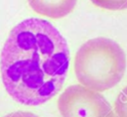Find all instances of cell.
I'll return each instance as SVG.
<instances>
[{"mask_svg":"<svg viewBox=\"0 0 127 117\" xmlns=\"http://www.w3.org/2000/svg\"><path fill=\"white\" fill-rule=\"evenodd\" d=\"M63 117H116L110 103L97 91L83 85H70L58 100Z\"/></svg>","mask_w":127,"mask_h":117,"instance_id":"3957f363","label":"cell"},{"mask_svg":"<svg viewBox=\"0 0 127 117\" xmlns=\"http://www.w3.org/2000/svg\"><path fill=\"white\" fill-rule=\"evenodd\" d=\"M126 69V57L121 47L108 38H94L78 49L74 73L86 88L102 92L120 82Z\"/></svg>","mask_w":127,"mask_h":117,"instance_id":"7a4b0ae2","label":"cell"},{"mask_svg":"<svg viewBox=\"0 0 127 117\" xmlns=\"http://www.w3.org/2000/svg\"><path fill=\"white\" fill-rule=\"evenodd\" d=\"M115 116L127 117V86L123 88L115 101Z\"/></svg>","mask_w":127,"mask_h":117,"instance_id":"8992f818","label":"cell"},{"mask_svg":"<svg viewBox=\"0 0 127 117\" xmlns=\"http://www.w3.org/2000/svg\"><path fill=\"white\" fill-rule=\"evenodd\" d=\"M69 66L65 39L49 21L29 18L10 32L0 57L4 87L17 102L36 106L62 89Z\"/></svg>","mask_w":127,"mask_h":117,"instance_id":"6da1fadb","label":"cell"},{"mask_svg":"<svg viewBox=\"0 0 127 117\" xmlns=\"http://www.w3.org/2000/svg\"><path fill=\"white\" fill-rule=\"evenodd\" d=\"M95 6L107 10L127 9V0H90Z\"/></svg>","mask_w":127,"mask_h":117,"instance_id":"5b68a950","label":"cell"},{"mask_svg":"<svg viewBox=\"0 0 127 117\" xmlns=\"http://www.w3.org/2000/svg\"><path fill=\"white\" fill-rule=\"evenodd\" d=\"M4 117H38L37 115L31 113V112H25V111H17L10 114L5 115Z\"/></svg>","mask_w":127,"mask_h":117,"instance_id":"52a82bcc","label":"cell"},{"mask_svg":"<svg viewBox=\"0 0 127 117\" xmlns=\"http://www.w3.org/2000/svg\"><path fill=\"white\" fill-rule=\"evenodd\" d=\"M28 3L38 14L59 19L66 16L74 9L76 0H28Z\"/></svg>","mask_w":127,"mask_h":117,"instance_id":"277c9868","label":"cell"}]
</instances>
